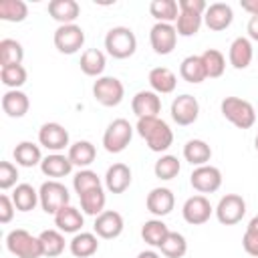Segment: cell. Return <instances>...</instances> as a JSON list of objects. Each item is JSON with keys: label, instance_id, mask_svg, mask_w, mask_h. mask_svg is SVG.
Instances as JSON below:
<instances>
[{"label": "cell", "instance_id": "13", "mask_svg": "<svg viewBox=\"0 0 258 258\" xmlns=\"http://www.w3.org/2000/svg\"><path fill=\"white\" fill-rule=\"evenodd\" d=\"M38 143H40L44 149H48V151H52V153H58V151H62L64 147H71V145H69V131H67L60 123H54V121L44 123V125L38 129Z\"/></svg>", "mask_w": 258, "mask_h": 258}, {"label": "cell", "instance_id": "4", "mask_svg": "<svg viewBox=\"0 0 258 258\" xmlns=\"http://www.w3.org/2000/svg\"><path fill=\"white\" fill-rule=\"evenodd\" d=\"M220 109H222V115L238 129H250L256 123V111L252 103L240 97H226L220 103Z\"/></svg>", "mask_w": 258, "mask_h": 258}, {"label": "cell", "instance_id": "1", "mask_svg": "<svg viewBox=\"0 0 258 258\" xmlns=\"http://www.w3.org/2000/svg\"><path fill=\"white\" fill-rule=\"evenodd\" d=\"M137 133L145 139L147 147L155 153L167 151L173 143V131L169 129V125L159 119V117H143L137 119Z\"/></svg>", "mask_w": 258, "mask_h": 258}, {"label": "cell", "instance_id": "8", "mask_svg": "<svg viewBox=\"0 0 258 258\" xmlns=\"http://www.w3.org/2000/svg\"><path fill=\"white\" fill-rule=\"evenodd\" d=\"M214 212H216V218H218L220 224H224V226H234V224L242 222V218H244V214H246V202H244V198L238 196V194H226V196L218 202V206H216Z\"/></svg>", "mask_w": 258, "mask_h": 258}, {"label": "cell", "instance_id": "26", "mask_svg": "<svg viewBox=\"0 0 258 258\" xmlns=\"http://www.w3.org/2000/svg\"><path fill=\"white\" fill-rule=\"evenodd\" d=\"M40 169L46 177H52V179H58V177H64L73 171V163L69 159V155H62V153H50L46 157H42L40 161Z\"/></svg>", "mask_w": 258, "mask_h": 258}, {"label": "cell", "instance_id": "5", "mask_svg": "<svg viewBox=\"0 0 258 258\" xmlns=\"http://www.w3.org/2000/svg\"><path fill=\"white\" fill-rule=\"evenodd\" d=\"M38 198H40V208L46 214H56L60 208L69 206L71 202V194L67 189L64 183H60L58 179H48L40 185L38 189Z\"/></svg>", "mask_w": 258, "mask_h": 258}, {"label": "cell", "instance_id": "27", "mask_svg": "<svg viewBox=\"0 0 258 258\" xmlns=\"http://www.w3.org/2000/svg\"><path fill=\"white\" fill-rule=\"evenodd\" d=\"M179 75L183 81L191 83V85H200L202 81L208 79L206 75V69H204V62H202V54H189L181 60L179 64Z\"/></svg>", "mask_w": 258, "mask_h": 258}, {"label": "cell", "instance_id": "36", "mask_svg": "<svg viewBox=\"0 0 258 258\" xmlns=\"http://www.w3.org/2000/svg\"><path fill=\"white\" fill-rule=\"evenodd\" d=\"M40 244H42V252L48 258H56L64 252V236L60 230H42L38 234Z\"/></svg>", "mask_w": 258, "mask_h": 258}, {"label": "cell", "instance_id": "3", "mask_svg": "<svg viewBox=\"0 0 258 258\" xmlns=\"http://www.w3.org/2000/svg\"><path fill=\"white\" fill-rule=\"evenodd\" d=\"M105 48L113 58H129L137 50V38L131 28L127 26H113L105 34Z\"/></svg>", "mask_w": 258, "mask_h": 258}, {"label": "cell", "instance_id": "53", "mask_svg": "<svg viewBox=\"0 0 258 258\" xmlns=\"http://www.w3.org/2000/svg\"><path fill=\"white\" fill-rule=\"evenodd\" d=\"M254 147H256V151H258V135H256V139H254Z\"/></svg>", "mask_w": 258, "mask_h": 258}, {"label": "cell", "instance_id": "44", "mask_svg": "<svg viewBox=\"0 0 258 258\" xmlns=\"http://www.w3.org/2000/svg\"><path fill=\"white\" fill-rule=\"evenodd\" d=\"M26 77H28V73L22 64H12V67H2L0 69V79H2L4 87H8V89L22 87L26 83Z\"/></svg>", "mask_w": 258, "mask_h": 258}, {"label": "cell", "instance_id": "31", "mask_svg": "<svg viewBox=\"0 0 258 258\" xmlns=\"http://www.w3.org/2000/svg\"><path fill=\"white\" fill-rule=\"evenodd\" d=\"M12 202L18 212H30L36 208V204H40V198L30 183H18L12 191Z\"/></svg>", "mask_w": 258, "mask_h": 258}, {"label": "cell", "instance_id": "39", "mask_svg": "<svg viewBox=\"0 0 258 258\" xmlns=\"http://www.w3.org/2000/svg\"><path fill=\"white\" fill-rule=\"evenodd\" d=\"M202 62H204V69H206L208 79H218L226 71V58H224V54L218 48L204 50L202 52Z\"/></svg>", "mask_w": 258, "mask_h": 258}, {"label": "cell", "instance_id": "12", "mask_svg": "<svg viewBox=\"0 0 258 258\" xmlns=\"http://www.w3.org/2000/svg\"><path fill=\"white\" fill-rule=\"evenodd\" d=\"M189 183L200 194H214L222 185V171L214 165H200L191 171Z\"/></svg>", "mask_w": 258, "mask_h": 258}, {"label": "cell", "instance_id": "2", "mask_svg": "<svg viewBox=\"0 0 258 258\" xmlns=\"http://www.w3.org/2000/svg\"><path fill=\"white\" fill-rule=\"evenodd\" d=\"M6 248L16 258H40L44 256L38 236H32L24 228H16L6 236Z\"/></svg>", "mask_w": 258, "mask_h": 258}, {"label": "cell", "instance_id": "21", "mask_svg": "<svg viewBox=\"0 0 258 258\" xmlns=\"http://www.w3.org/2000/svg\"><path fill=\"white\" fill-rule=\"evenodd\" d=\"M2 109L8 117L12 119H20L28 113L30 109V101H28V95L18 91V89H8L4 95H2Z\"/></svg>", "mask_w": 258, "mask_h": 258}, {"label": "cell", "instance_id": "19", "mask_svg": "<svg viewBox=\"0 0 258 258\" xmlns=\"http://www.w3.org/2000/svg\"><path fill=\"white\" fill-rule=\"evenodd\" d=\"M228 58H230V64L234 69H238V71L248 69L252 58H254V48H252L250 38H246V36L234 38L230 44V50H228Z\"/></svg>", "mask_w": 258, "mask_h": 258}, {"label": "cell", "instance_id": "37", "mask_svg": "<svg viewBox=\"0 0 258 258\" xmlns=\"http://www.w3.org/2000/svg\"><path fill=\"white\" fill-rule=\"evenodd\" d=\"M149 12L157 22H175L179 16V6L175 0H153L149 4Z\"/></svg>", "mask_w": 258, "mask_h": 258}, {"label": "cell", "instance_id": "18", "mask_svg": "<svg viewBox=\"0 0 258 258\" xmlns=\"http://www.w3.org/2000/svg\"><path fill=\"white\" fill-rule=\"evenodd\" d=\"M131 109L137 115V119L157 117V113L161 111V99L153 91H139V93H135V97L131 101Z\"/></svg>", "mask_w": 258, "mask_h": 258}, {"label": "cell", "instance_id": "42", "mask_svg": "<svg viewBox=\"0 0 258 258\" xmlns=\"http://www.w3.org/2000/svg\"><path fill=\"white\" fill-rule=\"evenodd\" d=\"M179 169H181V165H179V159H177L175 155H161V157L155 161V165H153L155 175H157L159 179H165V181L177 177Z\"/></svg>", "mask_w": 258, "mask_h": 258}, {"label": "cell", "instance_id": "32", "mask_svg": "<svg viewBox=\"0 0 258 258\" xmlns=\"http://www.w3.org/2000/svg\"><path fill=\"white\" fill-rule=\"evenodd\" d=\"M14 161L22 167H34L42 161V153L40 147L32 141H20L14 147Z\"/></svg>", "mask_w": 258, "mask_h": 258}, {"label": "cell", "instance_id": "34", "mask_svg": "<svg viewBox=\"0 0 258 258\" xmlns=\"http://www.w3.org/2000/svg\"><path fill=\"white\" fill-rule=\"evenodd\" d=\"M81 200V208L87 216H99L105 212V204H107V196H105V189L103 187H95L83 196H79Z\"/></svg>", "mask_w": 258, "mask_h": 258}, {"label": "cell", "instance_id": "25", "mask_svg": "<svg viewBox=\"0 0 258 258\" xmlns=\"http://www.w3.org/2000/svg\"><path fill=\"white\" fill-rule=\"evenodd\" d=\"M99 236L95 232H79L73 236V240L69 242L71 254L75 258H91L95 256V252L99 250Z\"/></svg>", "mask_w": 258, "mask_h": 258}, {"label": "cell", "instance_id": "35", "mask_svg": "<svg viewBox=\"0 0 258 258\" xmlns=\"http://www.w3.org/2000/svg\"><path fill=\"white\" fill-rule=\"evenodd\" d=\"M169 232H171V230L165 226V222H163V220L153 218V220H147V222L143 224V228H141V238H143L149 246L159 248V246H161V242L165 240V236H167Z\"/></svg>", "mask_w": 258, "mask_h": 258}, {"label": "cell", "instance_id": "43", "mask_svg": "<svg viewBox=\"0 0 258 258\" xmlns=\"http://www.w3.org/2000/svg\"><path fill=\"white\" fill-rule=\"evenodd\" d=\"M73 187H75V191L79 196H83V194H87V191H91L95 187H103V185H101V177L93 169H81L73 177Z\"/></svg>", "mask_w": 258, "mask_h": 258}, {"label": "cell", "instance_id": "11", "mask_svg": "<svg viewBox=\"0 0 258 258\" xmlns=\"http://www.w3.org/2000/svg\"><path fill=\"white\" fill-rule=\"evenodd\" d=\"M149 42H151V48L157 52V54H169L173 52L175 48V42H177V30L173 24H167V22H155L149 30Z\"/></svg>", "mask_w": 258, "mask_h": 258}, {"label": "cell", "instance_id": "38", "mask_svg": "<svg viewBox=\"0 0 258 258\" xmlns=\"http://www.w3.org/2000/svg\"><path fill=\"white\" fill-rule=\"evenodd\" d=\"M161 254L165 258H183L185 252H187V242H185V236L179 234V232H169L165 236V240L161 242L159 246Z\"/></svg>", "mask_w": 258, "mask_h": 258}, {"label": "cell", "instance_id": "52", "mask_svg": "<svg viewBox=\"0 0 258 258\" xmlns=\"http://www.w3.org/2000/svg\"><path fill=\"white\" fill-rule=\"evenodd\" d=\"M246 228H248V230H252V232H258V216H254Z\"/></svg>", "mask_w": 258, "mask_h": 258}, {"label": "cell", "instance_id": "17", "mask_svg": "<svg viewBox=\"0 0 258 258\" xmlns=\"http://www.w3.org/2000/svg\"><path fill=\"white\" fill-rule=\"evenodd\" d=\"M145 206L147 210L157 216V218H163L167 214H171L173 206H175V196L169 187H153L149 194H147V200H145Z\"/></svg>", "mask_w": 258, "mask_h": 258}, {"label": "cell", "instance_id": "29", "mask_svg": "<svg viewBox=\"0 0 258 258\" xmlns=\"http://www.w3.org/2000/svg\"><path fill=\"white\" fill-rule=\"evenodd\" d=\"M183 157L196 167L208 165V161L212 159V147L204 139H189L183 145Z\"/></svg>", "mask_w": 258, "mask_h": 258}, {"label": "cell", "instance_id": "15", "mask_svg": "<svg viewBox=\"0 0 258 258\" xmlns=\"http://www.w3.org/2000/svg\"><path fill=\"white\" fill-rule=\"evenodd\" d=\"M123 228H125L123 216L119 212H115V210H105L103 214H99L95 218V226H93L95 234L99 238H103V240H113V238L121 236Z\"/></svg>", "mask_w": 258, "mask_h": 258}, {"label": "cell", "instance_id": "40", "mask_svg": "<svg viewBox=\"0 0 258 258\" xmlns=\"http://www.w3.org/2000/svg\"><path fill=\"white\" fill-rule=\"evenodd\" d=\"M28 16V6L22 0H0V18L6 22H22Z\"/></svg>", "mask_w": 258, "mask_h": 258}, {"label": "cell", "instance_id": "23", "mask_svg": "<svg viewBox=\"0 0 258 258\" xmlns=\"http://www.w3.org/2000/svg\"><path fill=\"white\" fill-rule=\"evenodd\" d=\"M131 185V169L125 163H113L105 173V187L111 194H123Z\"/></svg>", "mask_w": 258, "mask_h": 258}, {"label": "cell", "instance_id": "16", "mask_svg": "<svg viewBox=\"0 0 258 258\" xmlns=\"http://www.w3.org/2000/svg\"><path fill=\"white\" fill-rule=\"evenodd\" d=\"M234 20V12H232V6L226 4V2H214L206 8L204 12V22L210 30H226Z\"/></svg>", "mask_w": 258, "mask_h": 258}, {"label": "cell", "instance_id": "47", "mask_svg": "<svg viewBox=\"0 0 258 258\" xmlns=\"http://www.w3.org/2000/svg\"><path fill=\"white\" fill-rule=\"evenodd\" d=\"M242 246L246 250V254L250 256H256L258 258V232H252L246 228L244 232V238H242Z\"/></svg>", "mask_w": 258, "mask_h": 258}, {"label": "cell", "instance_id": "51", "mask_svg": "<svg viewBox=\"0 0 258 258\" xmlns=\"http://www.w3.org/2000/svg\"><path fill=\"white\" fill-rule=\"evenodd\" d=\"M137 258H159V254L153 252V250H143V252L137 254Z\"/></svg>", "mask_w": 258, "mask_h": 258}, {"label": "cell", "instance_id": "22", "mask_svg": "<svg viewBox=\"0 0 258 258\" xmlns=\"http://www.w3.org/2000/svg\"><path fill=\"white\" fill-rule=\"evenodd\" d=\"M147 81L151 85V91L157 93V95L173 93L175 91V85H177L175 73L171 69H167V67H155V69H151Z\"/></svg>", "mask_w": 258, "mask_h": 258}, {"label": "cell", "instance_id": "14", "mask_svg": "<svg viewBox=\"0 0 258 258\" xmlns=\"http://www.w3.org/2000/svg\"><path fill=\"white\" fill-rule=\"evenodd\" d=\"M212 212H214V208H212L210 200H208L206 196H202V194L187 198L185 204H183V208H181L183 220H185L187 224H191V226H202V224H206V222L210 220Z\"/></svg>", "mask_w": 258, "mask_h": 258}, {"label": "cell", "instance_id": "28", "mask_svg": "<svg viewBox=\"0 0 258 258\" xmlns=\"http://www.w3.org/2000/svg\"><path fill=\"white\" fill-rule=\"evenodd\" d=\"M81 71L87 75V77H101L105 67H107V58H105V52L99 50V48H87L83 54H81Z\"/></svg>", "mask_w": 258, "mask_h": 258}, {"label": "cell", "instance_id": "33", "mask_svg": "<svg viewBox=\"0 0 258 258\" xmlns=\"http://www.w3.org/2000/svg\"><path fill=\"white\" fill-rule=\"evenodd\" d=\"M22 58H24V48L18 40H14V38L0 40V69L12 67V64H22Z\"/></svg>", "mask_w": 258, "mask_h": 258}, {"label": "cell", "instance_id": "20", "mask_svg": "<svg viewBox=\"0 0 258 258\" xmlns=\"http://www.w3.org/2000/svg\"><path fill=\"white\" fill-rule=\"evenodd\" d=\"M85 224L83 214L75 208V206H64L54 214V226L56 230H60L62 234H79L81 228Z\"/></svg>", "mask_w": 258, "mask_h": 258}, {"label": "cell", "instance_id": "46", "mask_svg": "<svg viewBox=\"0 0 258 258\" xmlns=\"http://www.w3.org/2000/svg\"><path fill=\"white\" fill-rule=\"evenodd\" d=\"M14 210H16V206H14L12 198L2 194L0 196V224H8L14 218Z\"/></svg>", "mask_w": 258, "mask_h": 258}, {"label": "cell", "instance_id": "49", "mask_svg": "<svg viewBox=\"0 0 258 258\" xmlns=\"http://www.w3.org/2000/svg\"><path fill=\"white\" fill-rule=\"evenodd\" d=\"M246 30H248V36H250L252 40H258V14H256V16H250Z\"/></svg>", "mask_w": 258, "mask_h": 258}, {"label": "cell", "instance_id": "7", "mask_svg": "<svg viewBox=\"0 0 258 258\" xmlns=\"http://www.w3.org/2000/svg\"><path fill=\"white\" fill-rule=\"evenodd\" d=\"M93 97L103 107H117L125 97V87L117 77H99L93 85Z\"/></svg>", "mask_w": 258, "mask_h": 258}, {"label": "cell", "instance_id": "48", "mask_svg": "<svg viewBox=\"0 0 258 258\" xmlns=\"http://www.w3.org/2000/svg\"><path fill=\"white\" fill-rule=\"evenodd\" d=\"M177 6L183 12H196V14H202V16L208 8V4L204 0H177Z\"/></svg>", "mask_w": 258, "mask_h": 258}, {"label": "cell", "instance_id": "10", "mask_svg": "<svg viewBox=\"0 0 258 258\" xmlns=\"http://www.w3.org/2000/svg\"><path fill=\"white\" fill-rule=\"evenodd\" d=\"M169 113H171V119H173L177 125L185 127V125H191V123L198 121L200 103H198V99H196L194 95L183 93V95H179V97H175V99L171 101Z\"/></svg>", "mask_w": 258, "mask_h": 258}, {"label": "cell", "instance_id": "41", "mask_svg": "<svg viewBox=\"0 0 258 258\" xmlns=\"http://www.w3.org/2000/svg\"><path fill=\"white\" fill-rule=\"evenodd\" d=\"M202 22H204V16L202 14L179 10V16L175 20V30H177L179 36H194V34L200 32Z\"/></svg>", "mask_w": 258, "mask_h": 258}, {"label": "cell", "instance_id": "45", "mask_svg": "<svg viewBox=\"0 0 258 258\" xmlns=\"http://www.w3.org/2000/svg\"><path fill=\"white\" fill-rule=\"evenodd\" d=\"M18 169L10 161H0V189H10L16 185Z\"/></svg>", "mask_w": 258, "mask_h": 258}, {"label": "cell", "instance_id": "50", "mask_svg": "<svg viewBox=\"0 0 258 258\" xmlns=\"http://www.w3.org/2000/svg\"><path fill=\"white\" fill-rule=\"evenodd\" d=\"M240 6H242V10H246L250 16H256V14H258V0H240Z\"/></svg>", "mask_w": 258, "mask_h": 258}, {"label": "cell", "instance_id": "9", "mask_svg": "<svg viewBox=\"0 0 258 258\" xmlns=\"http://www.w3.org/2000/svg\"><path fill=\"white\" fill-rule=\"evenodd\" d=\"M85 44V30L79 24H60L54 30V46L62 54H75Z\"/></svg>", "mask_w": 258, "mask_h": 258}, {"label": "cell", "instance_id": "24", "mask_svg": "<svg viewBox=\"0 0 258 258\" xmlns=\"http://www.w3.org/2000/svg\"><path fill=\"white\" fill-rule=\"evenodd\" d=\"M48 14L60 24H75L81 14V6L77 0H50Z\"/></svg>", "mask_w": 258, "mask_h": 258}, {"label": "cell", "instance_id": "30", "mask_svg": "<svg viewBox=\"0 0 258 258\" xmlns=\"http://www.w3.org/2000/svg\"><path fill=\"white\" fill-rule=\"evenodd\" d=\"M95 157H97V149H95V145L91 141H85L83 139V141H77V143H73L69 147V159H71V163L77 165V167H81V169H87L95 161Z\"/></svg>", "mask_w": 258, "mask_h": 258}, {"label": "cell", "instance_id": "6", "mask_svg": "<svg viewBox=\"0 0 258 258\" xmlns=\"http://www.w3.org/2000/svg\"><path fill=\"white\" fill-rule=\"evenodd\" d=\"M133 137V127L127 119H113L103 133V147L109 153H121Z\"/></svg>", "mask_w": 258, "mask_h": 258}]
</instances>
